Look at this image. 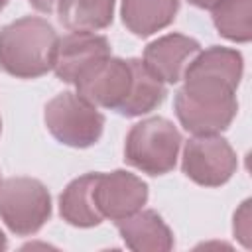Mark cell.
I'll list each match as a JSON object with an SVG mask.
<instances>
[{
	"label": "cell",
	"instance_id": "cell-1",
	"mask_svg": "<svg viewBox=\"0 0 252 252\" xmlns=\"http://www.w3.org/2000/svg\"><path fill=\"white\" fill-rule=\"evenodd\" d=\"M242 77V55L213 45L187 63L183 87L175 94V114L193 136L219 134L236 116V89Z\"/></svg>",
	"mask_w": 252,
	"mask_h": 252
},
{
	"label": "cell",
	"instance_id": "cell-2",
	"mask_svg": "<svg viewBox=\"0 0 252 252\" xmlns=\"http://www.w3.org/2000/svg\"><path fill=\"white\" fill-rule=\"evenodd\" d=\"M59 37L37 16H24L0 30V67L18 79H35L53 69Z\"/></svg>",
	"mask_w": 252,
	"mask_h": 252
},
{
	"label": "cell",
	"instance_id": "cell-3",
	"mask_svg": "<svg viewBox=\"0 0 252 252\" xmlns=\"http://www.w3.org/2000/svg\"><path fill=\"white\" fill-rule=\"evenodd\" d=\"M179 148V130L169 120L154 116L132 126L124 144V159L144 173L163 175L175 167Z\"/></svg>",
	"mask_w": 252,
	"mask_h": 252
},
{
	"label": "cell",
	"instance_id": "cell-4",
	"mask_svg": "<svg viewBox=\"0 0 252 252\" xmlns=\"http://www.w3.org/2000/svg\"><path fill=\"white\" fill-rule=\"evenodd\" d=\"M43 120L49 134L71 148L96 144L104 128V116L77 93H59L53 96L45 104Z\"/></svg>",
	"mask_w": 252,
	"mask_h": 252
},
{
	"label": "cell",
	"instance_id": "cell-5",
	"mask_svg": "<svg viewBox=\"0 0 252 252\" xmlns=\"http://www.w3.org/2000/svg\"><path fill=\"white\" fill-rule=\"evenodd\" d=\"M51 215V197L45 185L32 177H10L0 185V219L6 226L28 236L37 232Z\"/></svg>",
	"mask_w": 252,
	"mask_h": 252
},
{
	"label": "cell",
	"instance_id": "cell-6",
	"mask_svg": "<svg viewBox=\"0 0 252 252\" xmlns=\"http://www.w3.org/2000/svg\"><path fill=\"white\" fill-rule=\"evenodd\" d=\"M236 154L219 134L193 136L183 148V173L205 187L226 183L236 171Z\"/></svg>",
	"mask_w": 252,
	"mask_h": 252
},
{
	"label": "cell",
	"instance_id": "cell-7",
	"mask_svg": "<svg viewBox=\"0 0 252 252\" xmlns=\"http://www.w3.org/2000/svg\"><path fill=\"white\" fill-rule=\"evenodd\" d=\"M93 197L102 219L120 220L138 213L148 201V185L134 173L116 169L96 173Z\"/></svg>",
	"mask_w": 252,
	"mask_h": 252
},
{
	"label": "cell",
	"instance_id": "cell-8",
	"mask_svg": "<svg viewBox=\"0 0 252 252\" xmlns=\"http://www.w3.org/2000/svg\"><path fill=\"white\" fill-rule=\"evenodd\" d=\"M132 59L108 57L87 73L75 87L77 94L94 106L116 110L124 104L132 89Z\"/></svg>",
	"mask_w": 252,
	"mask_h": 252
},
{
	"label": "cell",
	"instance_id": "cell-9",
	"mask_svg": "<svg viewBox=\"0 0 252 252\" xmlns=\"http://www.w3.org/2000/svg\"><path fill=\"white\" fill-rule=\"evenodd\" d=\"M110 57V43L94 32H71L59 39L53 63L55 75L69 85H77L98 63Z\"/></svg>",
	"mask_w": 252,
	"mask_h": 252
},
{
	"label": "cell",
	"instance_id": "cell-10",
	"mask_svg": "<svg viewBox=\"0 0 252 252\" xmlns=\"http://www.w3.org/2000/svg\"><path fill=\"white\" fill-rule=\"evenodd\" d=\"M199 41L183 33H167L152 41L144 51L146 67L163 83H177L187 61L199 53Z\"/></svg>",
	"mask_w": 252,
	"mask_h": 252
},
{
	"label": "cell",
	"instance_id": "cell-11",
	"mask_svg": "<svg viewBox=\"0 0 252 252\" xmlns=\"http://www.w3.org/2000/svg\"><path fill=\"white\" fill-rule=\"evenodd\" d=\"M124 244L136 252H165L173 248V234L156 211H138L116 220Z\"/></svg>",
	"mask_w": 252,
	"mask_h": 252
},
{
	"label": "cell",
	"instance_id": "cell-12",
	"mask_svg": "<svg viewBox=\"0 0 252 252\" xmlns=\"http://www.w3.org/2000/svg\"><path fill=\"white\" fill-rule=\"evenodd\" d=\"M179 10V0H122V22L140 37L167 28Z\"/></svg>",
	"mask_w": 252,
	"mask_h": 252
},
{
	"label": "cell",
	"instance_id": "cell-13",
	"mask_svg": "<svg viewBox=\"0 0 252 252\" xmlns=\"http://www.w3.org/2000/svg\"><path fill=\"white\" fill-rule=\"evenodd\" d=\"M96 173H87L73 179L59 197V213L63 220L73 226L89 228L102 222V215L98 213L93 197Z\"/></svg>",
	"mask_w": 252,
	"mask_h": 252
},
{
	"label": "cell",
	"instance_id": "cell-14",
	"mask_svg": "<svg viewBox=\"0 0 252 252\" xmlns=\"http://www.w3.org/2000/svg\"><path fill=\"white\" fill-rule=\"evenodd\" d=\"M132 71H134V79H132L130 94L124 100V104L118 108V114L128 118L148 114L150 110L159 106L165 98L163 81L158 79L142 59H132Z\"/></svg>",
	"mask_w": 252,
	"mask_h": 252
},
{
	"label": "cell",
	"instance_id": "cell-15",
	"mask_svg": "<svg viewBox=\"0 0 252 252\" xmlns=\"http://www.w3.org/2000/svg\"><path fill=\"white\" fill-rule=\"evenodd\" d=\"M59 22L71 32H94L112 22L114 0H61Z\"/></svg>",
	"mask_w": 252,
	"mask_h": 252
},
{
	"label": "cell",
	"instance_id": "cell-16",
	"mask_svg": "<svg viewBox=\"0 0 252 252\" xmlns=\"http://www.w3.org/2000/svg\"><path fill=\"white\" fill-rule=\"evenodd\" d=\"M213 24L219 33L230 41H250L252 0H220L213 8Z\"/></svg>",
	"mask_w": 252,
	"mask_h": 252
},
{
	"label": "cell",
	"instance_id": "cell-17",
	"mask_svg": "<svg viewBox=\"0 0 252 252\" xmlns=\"http://www.w3.org/2000/svg\"><path fill=\"white\" fill-rule=\"evenodd\" d=\"M234 236L244 246H250V201H244L234 213Z\"/></svg>",
	"mask_w": 252,
	"mask_h": 252
},
{
	"label": "cell",
	"instance_id": "cell-18",
	"mask_svg": "<svg viewBox=\"0 0 252 252\" xmlns=\"http://www.w3.org/2000/svg\"><path fill=\"white\" fill-rule=\"evenodd\" d=\"M35 10L43 12V14H51V12H57V6L61 0H28Z\"/></svg>",
	"mask_w": 252,
	"mask_h": 252
},
{
	"label": "cell",
	"instance_id": "cell-19",
	"mask_svg": "<svg viewBox=\"0 0 252 252\" xmlns=\"http://www.w3.org/2000/svg\"><path fill=\"white\" fill-rule=\"evenodd\" d=\"M193 6H197V8H205V10H213L220 0H189Z\"/></svg>",
	"mask_w": 252,
	"mask_h": 252
},
{
	"label": "cell",
	"instance_id": "cell-20",
	"mask_svg": "<svg viewBox=\"0 0 252 252\" xmlns=\"http://www.w3.org/2000/svg\"><path fill=\"white\" fill-rule=\"evenodd\" d=\"M8 246V242H6V236H4V232L0 230V250H4Z\"/></svg>",
	"mask_w": 252,
	"mask_h": 252
},
{
	"label": "cell",
	"instance_id": "cell-21",
	"mask_svg": "<svg viewBox=\"0 0 252 252\" xmlns=\"http://www.w3.org/2000/svg\"><path fill=\"white\" fill-rule=\"evenodd\" d=\"M6 4H8V0H0V10H2V8L6 6Z\"/></svg>",
	"mask_w": 252,
	"mask_h": 252
},
{
	"label": "cell",
	"instance_id": "cell-22",
	"mask_svg": "<svg viewBox=\"0 0 252 252\" xmlns=\"http://www.w3.org/2000/svg\"><path fill=\"white\" fill-rule=\"evenodd\" d=\"M0 185H2V179H0Z\"/></svg>",
	"mask_w": 252,
	"mask_h": 252
},
{
	"label": "cell",
	"instance_id": "cell-23",
	"mask_svg": "<svg viewBox=\"0 0 252 252\" xmlns=\"http://www.w3.org/2000/svg\"><path fill=\"white\" fill-rule=\"evenodd\" d=\"M0 128H2V122H0Z\"/></svg>",
	"mask_w": 252,
	"mask_h": 252
}]
</instances>
